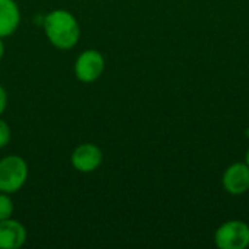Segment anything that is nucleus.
Segmentation results:
<instances>
[{
  "mask_svg": "<svg viewBox=\"0 0 249 249\" xmlns=\"http://www.w3.org/2000/svg\"><path fill=\"white\" fill-rule=\"evenodd\" d=\"M20 25V9L15 0H0V38L13 35Z\"/></svg>",
  "mask_w": 249,
  "mask_h": 249,
  "instance_id": "nucleus-8",
  "label": "nucleus"
},
{
  "mask_svg": "<svg viewBox=\"0 0 249 249\" xmlns=\"http://www.w3.org/2000/svg\"><path fill=\"white\" fill-rule=\"evenodd\" d=\"M214 242L220 249H245L249 247V226L242 220H229L219 226Z\"/></svg>",
  "mask_w": 249,
  "mask_h": 249,
  "instance_id": "nucleus-3",
  "label": "nucleus"
},
{
  "mask_svg": "<svg viewBox=\"0 0 249 249\" xmlns=\"http://www.w3.org/2000/svg\"><path fill=\"white\" fill-rule=\"evenodd\" d=\"M7 108V92L6 89L0 85V117Z\"/></svg>",
  "mask_w": 249,
  "mask_h": 249,
  "instance_id": "nucleus-11",
  "label": "nucleus"
},
{
  "mask_svg": "<svg viewBox=\"0 0 249 249\" xmlns=\"http://www.w3.org/2000/svg\"><path fill=\"white\" fill-rule=\"evenodd\" d=\"M71 166L82 174L95 172L104 162L102 149L93 143H82L71 152L70 156Z\"/></svg>",
  "mask_w": 249,
  "mask_h": 249,
  "instance_id": "nucleus-5",
  "label": "nucleus"
},
{
  "mask_svg": "<svg viewBox=\"0 0 249 249\" xmlns=\"http://www.w3.org/2000/svg\"><path fill=\"white\" fill-rule=\"evenodd\" d=\"M222 184L225 191L232 196H242L249 190V166L247 163L236 162L228 166L223 172Z\"/></svg>",
  "mask_w": 249,
  "mask_h": 249,
  "instance_id": "nucleus-6",
  "label": "nucleus"
},
{
  "mask_svg": "<svg viewBox=\"0 0 249 249\" xmlns=\"http://www.w3.org/2000/svg\"><path fill=\"white\" fill-rule=\"evenodd\" d=\"M29 168L19 155H7L0 159V191L15 194L26 184Z\"/></svg>",
  "mask_w": 249,
  "mask_h": 249,
  "instance_id": "nucleus-2",
  "label": "nucleus"
},
{
  "mask_svg": "<svg viewBox=\"0 0 249 249\" xmlns=\"http://www.w3.org/2000/svg\"><path fill=\"white\" fill-rule=\"evenodd\" d=\"M28 239L26 228L12 217L0 220V249H19Z\"/></svg>",
  "mask_w": 249,
  "mask_h": 249,
  "instance_id": "nucleus-7",
  "label": "nucleus"
},
{
  "mask_svg": "<svg viewBox=\"0 0 249 249\" xmlns=\"http://www.w3.org/2000/svg\"><path fill=\"white\" fill-rule=\"evenodd\" d=\"M13 214V201L10 198V194L0 191V220L9 219Z\"/></svg>",
  "mask_w": 249,
  "mask_h": 249,
  "instance_id": "nucleus-9",
  "label": "nucleus"
},
{
  "mask_svg": "<svg viewBox=\"0 0 249 249\" xmlns=\"http://www.w3.org/2000/svg\"><path fill=\"white\" fill-rule=\"evenodd\" d=\"M245 163L249 166V149L248 152H247V156H245Z\"/></svg>",
  "mask_w": 249,
  "mask_h": 249,
  "instance_id": "nucleus-13",
  "label": "nucleus"
},
{
  "mask_svg": "<svg viewBox=\"0 0 249 249\" xmlns=\"http://www.w3.org/2000/svg\"><path fill=\"white\" fill-rule=\"evenodd\" d=\"M4 42H3V38H0V61H1V58H3V55H4Z\"/></svg>",
  "mask_w": 249,
  "mask_h": 249,
  "instance_id": "nucleus-12",
  "label": "nucleus"
},
{
  "mask_svg": "<svg viewBox=\"0 0 249 249\" xmlns=\"http://www.w3.org/2000/svg\"><path fill=\"white\" fill-rule=\"evenodd\" d=\"M105 70V57L98 50L82 51L74 61V76L82 83L96 82Z\"/></svg>",
  "mask_w": 249,
  "mask_h": 249,
  "instance_id": "nucleus-4",
  "label": "nucleus"
},
{
  "mask_svg": "<svg viewBox=\"0 0 249 249\" xmlns=\"http://www.w3.org/2000/svg\"><path fill=\"white\" fill-rule=\"evenodd\" d=\"M44 34L57 50L67 51L77 45L80 39V25L76 16L66 9H54L44 16Z\"/></svg>",
  "mask_w": 249,
  "mask_h": 249,
  "instance_id": "nucleus-1",
  "label": "nucleus"
},
{
  "mask_svg": "<svg viewBox=\"0 0 249 249\" xmlns=\"http://www.w3.org/2000/svg\"><path fill=\"white\" fill-rule=\"evenodd\" d=\"M12 139V130L10 125L0 117V149H4Z\"/></svg>",
  "mask_w": 249,
  "mask_h": 249,
  "instance_id": "nucleus-10",
  "label": "nucleus"
}]
</instances>
